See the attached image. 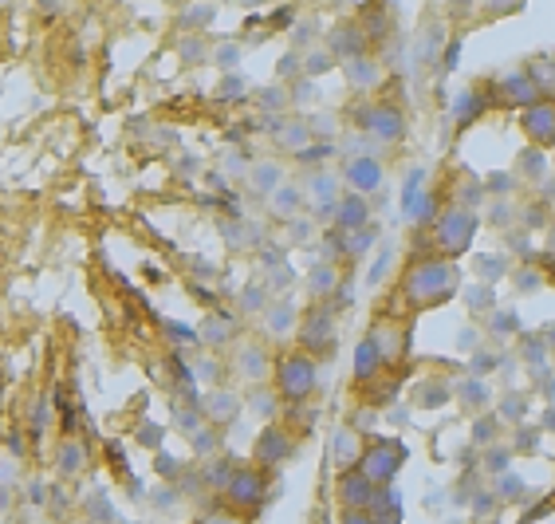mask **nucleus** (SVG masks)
Wrapping results in <instances>:
<instances>
[{
	"instance_id": "obj_1",
	"label": "nucleus",
	"mask_w": 555,
	"mask_h": 524,
	"mask_svg": "<svg viewBox=\"0 0 555 524\" xmlns=\"http://www.w3.org/2000/svg\"><path fill=\"white\" fill-rule=\"evenodd\" d=\"M457 264L441 261V256H430V261H414L410 272L402 280V292L414 308H433V304H445L453 292H457Z\"/></svg>"
},
{
	"instance_id": "obj_2",
	"label": "nucleus",
	"mask_w": 555,
	"mask_h": 524,
	"mask_svg": "<svg viewBox=\"0 0 555 524\" xmlns=\"http://www.w3.org/2000/svg\"><path fill=\"white\" fill-rule=\"evenodd\" d=\"M272 391L276 399L300 402L315 391V363L307 355H280L272 363Z\"/></svg>"
},
{
	"instance_id": "obj_3",
	"label": "nucleus",
	"mask_w": 555,
	"mask_h": 524,
	"mask_svg": "<svg viewBox=\"0 0 555 524\" xmlns=\"http://www.w3.org/2000/svg\"><path fill=\"white\" fill-rule=\"evenodd\" d=\"M473 233H477V217L469 210H457V205L433 221V245H438V253H445V261H457L473 245Z\"/></svg>"
},
{
	"instance_id": "obj_4",
	"label": "nucleus",
	"mask_w": 555,
	"mask_h": 524,
	"mask_svg": "<svg viewBox=\"0 0 555 524\" xmlns=\"http://www.w3.org/2000/svg\"><path fill=\"white\" fill-rule=\"evenodd\" d=\"M402 461H406V446H398L394 438H379L374 446L363 450L359 473H363L366 481H371L374 489H386V485L394 481V473L402 469Z\"/></svg>"
},
{
	"instance_id": "obj_5",
	"label": "nucleus",
	"mask_w": 555,
	"mask_h": 524,
	"mask_svg": "<svg viewBox=\"0 0 555 524\" xmlns=\"http://www.w3.org/2000/svg\"><path fill=\"white\" fill-rule=\"evenodd\" d=\"M225 501H229L233 512H256L269 501V473L260 466H244L233 473L229 489H225Z\"/></svg>"
},
{
	"instance_id": "obj_6",
	"label": "nucleus",
	"mask_w": 555,
	"mask_h": 524,
	"mask_svg": "<svg viewBox=\"0 0 555 524\" xmlns=\"http://www.w3.org/2000/svg\"><path fill=\"white\" fill-rule=\"evenodd\" d=\"M524 134L536 146H555V99H536L520 118Z\"/></svg>"
},
{
	"instance_id": "obj_7",
	"label": "nucleus",
	"mask_w": 555,
	"mask_h": 524,
	"mask_svg": "<svg viewBox=\"0 0 555 524\" xmlns=\"http://www.w3.org/2000/svg\"><path fill=\"white\" fill-rule=\"evenodd\" d=\"M363 131L366 134H374V138H382V142H398V138L406 134V118L398 107H390V103H374L371 111L363 115Z\"/></svg>"
},
{
	"instance_id": "obj_8",
	"label": "nucleus",
	"mask_w": 555,
	"mask_h": 524,
	"mask_svg": "<svg viewBox=\"0 0 555 524\" xmlns=\"http://www.w3.org/2000/svg\"><path fill=\"white\" fill-rule=\"evenodd\" d=\"M343 177H346V185H351V193H374L382 185V162L379 158H366V154H359V158H351V162L343 166Z\"/></svg>"
},
{
	"instance_id": "obj_9",
	"label": "nucleus",
	"mask_w": 555,
	"mask_h": 524,
	"mask_svg": "<svg viewBox=\"0 0 555 524\" xmlns=\"http://www.w3.org/2000/svg\"><path fill=\"white\" fill-rule=\"evenodd\" d=\"M201 414H205V422H209L213 430L233 426V422L241 418V399H236L233 391H209L201 399Z\"/></svg>"
},
{
	"instance_id": "obj_10",
	"label": "nucleus",
	"mask_w": 555,
	"mask_h": 524,
	"mask_svg": "<svg viewBox=\"0 0 555 524\" xmlns=\"http://www.w3.org/2000/svg\"><path fill=\"white\" fill-rule=\"evenodd\" d=\"M327 52H331V59H343V64H351V59L366 56V32L363 24H339L331 32V39H327Z\"/></svg>"
},
{
	"instance_id": "obj_11",
	"label": "nucleus",
	"mask_w": 555,
	"mask_h": 524,
	"mask_svg": "<svg viewBox=\"0 0 555 524\" xmlns=\"http://www.w3.org/2000/svg\"><path fill=\"white\" fill-rule=\"evenodd\" d=\"M233 371L241 374V379H249V382L260 387V382L269 379V371H272V359H269V351L264 348L244 343V348H236V355H233Z\"/></svg>"
},
{
	"instance_id": "obj_12",
	"label": "nucleus",
	"mask_w": 555,
	"mask_h": 524,
	"mask_svg": "<svg viewBox=\"0 0 555 524\" xmlns=\"http://www.w3.org/2000/svg\"><path fill=\"white\" fill-rule=\"evenodd\" d=\"M287 453H292V438H287L280 426H269L260 434V442H256L252 458H256V466L260 469H272V466H280Z\"/></svg>"
},
{
	"instance_id": "obj_13",
	"label": "nucleus",
	"mask_w": 555,
	"mask_h": 524,
	"mask_svg": "<svg viewBox=\"0 0 555 524\" xmlns=\"http://www.w3.org/2000/svg\"><path fill=\"white\" fill-rule=\"evenodd\" d=\"M335 339V320L327 308H312L300 323V343L303 348H331Z\"/></svg>"
},
{
	"instance_id": "obj_14",
	"label": "nucleus",
	"mask_w": 555,
	"mask_h": 524,
	"mask_svg": "<svg viewBox=\"0 0 555 524\" xmlns=\"http://www.w3.org/2000/svg\"><path fill=\"white\" fill-rule=\"evenodd\" d=\"M366 221H371V205H366V197L346 190L339 197V205H335V225H339L343 233H359V229H366Z\"/></svg>"
},
{
	"instance_id": "obj_15",
	"label": "nucleus",
	"mask_w": 555,
	"mask_h": 524,
	"mask_svg": "<svg viewBox=\"0 0 555 524\" xmlns=\"http://www.w3.org/2000/svg\"><path fill=\"white\" fill-rule=\"evenodd\" d=\"M335 493H339V501H343V512H354V509H366V505H371L374 485L363 477L359 469H346L343 477H339V485H335Z\"/></svg>"
},
{
	"instance_id": "obj_16",
	"label": "nucleus",
	"mask_w": 555,
	"mask_h": 524,
	"mask_svg": "<svg viewBox=\"0 0 555 524\" xmlns=\"http://www.w3.org/2000/svg\"><path fill=\"white\" fill-rule=\"evenodd\" d=\"M236 335V323H233V315H225V312H217V315H205V323L197 328V343L201 348H213V351H221L225 343H229Z\"/></svg>"
},
{
	"instance_id": "obj_17",
	"label": "nucleus",
	"mask_w": 555,
	"mask_h": 524,
	"mask_svg": "<svg viewBox=\"0 0 555 524\" xmlns=\"http://www.w3.org/2000/svg\"><path fill=\"white\" fill-rule=\"evenodd\" d=\"M56 469H59V477H64V481L83 477V473H87V450L79 446L75 438L59 442V450H56Z\"/></svg>"
},
{
	"instance_id": "obj_18",
	"label": "nucleus",
	"mask_w": 555,
	"mask_h": 524,
	"mask_svg": "<svg viewBox=\"0 0 555 524\" xmlns=\"http://www.w3.org/2000/svg\"><path fill=\"white\" fill-rule=\"evenodd\" d=\"M331 458H335V466H343V469H351V466H359V458H363V438L354 430H335V438H331Z\"/></svg>"
},
{
	"instance_id": "obj_19",
	"label": "nucleus",
	"mask_w": 555,
	"mask_h": 524,
	"mask_svg": "<svg viewBox=\"0 0 555 524\" xmlns=\"http://www.w3.org/2000/svg\"><path fill=\"white\" fill-rule=\"evenodd\" d=\"M366 512H371L374 524H398V520H402L398 493H394L390 485H386V489H374V497H371V505H366Z\"/></svg>"
},
{
	"instance_id": "obj_20",
	"label": "nucleus",
	"mask_w": 555,
	"mask_h": 524,
	"mask_svg": "<svg viewBox=\"0 0 555 524\" xmlns=\"http://www.w3.org/2000/svg\"><path fill=\"white\" fill-rule=\"evenodd\" d=\"M379 363H382V343H379V335H371V339H363L359 348H354V374L371 379V374L379 371Z\"/></svg>"
},
{
	"instance_id": "obj_21",
	"label": "nucleus",
	"mask_w": 555,
	"mask_h": 524,
	"mask_svg": "<svg viewBox=\"0 0 555 524\" xmlns=\"http://www.w3.org/2000/svg\"><path fill=\"white\" fill-rule=\"evenodd\" d=\"M233 473H236V466H233L229 458H209V461L201 466V481H205V489L221 493V489H229Z\"/></svg>"
},
{
	"instance_id": "obj_22",
	"label": "nucleus",
	"mask_w": 555,
	"mask_h": 524,
	"mask_svg": "<svg viewBox=\"0 0 555 524\" xmlns=\"http://www.w3.org/2000/svg\"><path fill=\"white\" fill-rule=\"evenodd\" d=\"M174 426L182 430V434H197L205 426V414H201V402H185V399H177L174 402Z\"/></svg>"
},
{
	"instance_id": "obj_23",
	"label": "nucleus",
	"mask_w": 555,
	"mask_h": 524,
	"mask_svg": "<svg viewBox=\"0 0 555 524\" xmlns=\"http://www.w3.org/2000/svg\"><path fill=\"white\" fill-rule=\"evenodd\" d=\"M346 79H351V87L366 91V87L379 83V64H374V59H366V56L351 59V64H346Z\"/></svg>"
},
{
	"instance_id": "obj_24",
	"label": "nucleus",
	"mask_w": 555,
	"mask_h": 524,
	"mask_svg": "<svg viewBox=\"0 0 555 524\" xmlns=\"http://www.w3.org/2000/svg\"><path fill=\"white\" fill-rule=\"evenodd\" d=\"M335 280H339L335 264H320V269H312V276H307V292H312V300H327V296L335 292Z\"/></svg>"
},
{
	"instance_id": "obj_25",
	"label": "nucleus",
	"mask_w": 555,
	"mask_h": 524,
	"mask_svg": "<svg viewBox=\"0 0 555 524\" xmlns=\"http://www.w3.org/2000/svg\"><path fill=\"white\" fill-rule=\"evenodd\" d=\"M536 95H540V83H532L528 75H512V79H504V99L508 103H536Z\"/></svg>"
},
{
	"instance_id": "obj_26",
	"label": "nucleus",
	"mask_w": 555,
	"mask_h": 524,
	"mask_svg": "<svg viewBox=\"0 0 555 524\" xmlns=\"http://www.w3.org/2000/svg\"><path fill=\"white\" fill-rule=\"evenodd\" d=\"M284 126H287V131H276V142L300 154L307 146V138H312V126H307V123H284Z\"/></svg>"
},
{
	"instance_id": "obj_27",
	"label": "nucleus",
	"mask_w": 555,
	"mask_h": 524,
	"mask_svg": "<svg viewBox=\"0 0 555 524\" xmlns=\"http://www.w3.org/2000/svg\"><path fill=\"white\" fill-rule=\"evenodd\" d=\"M177 52H182L185 64H205V59H209V44H205L201 32H190L182 44H177Z\"/></svg>"
},
{
	"instance_id": "obj_28",
	"label": "nucleus",
	"mask_w": 555,
	"mask_h": 524,
	"mask_svg": "<svg viewBox=\"0 0 555 524\" xmlns=\"http://www.w3.org/2000/svg\"><path fill=\"white\" fill-rule=\"evenodd\" d=\"M252 190H260V193H272L276 185H284L280 182V166H272V162H260V166H252Z\"/></svg>"
},
{
	"instance_id": "obj_29",
	"label": "nucleus",
	"mask_w": 555,
	"mask_h": 524,
	"mask_svg": "<svg viewBox=\"0 0 555 524\" xmlns=\"http://www.w3.org/2000/svg\"><path fill=\"white\" fill-rule=\"evenodd\" d=\"M303 205V193L295 185H276L272 190V213H295Z\"/></svg>"
},
{
	"instance_id": "obj_30",
	"label": "nucleus",
	"mask_w": 555,
	"mask_h": 524,
	"mask_svg": "<svg viewBox=\"0 0 555 524\" xmlns=\"http://www.w3.org/2000/svg\"><path fill=\"white\" fill-rule=\"evenodd\" d=\"M87 517H91L95 524H115V509H111V501H107V493H91L87 497Z\"/></svg>"
},
{
	"instance_id": "obj_31",
	"label": "nucleus",
	"mask_w": 555,
	"mask_h": 524,
	"mask_svg": "<svg viewBox=\"0 0 555 524\" xmlns=\"http://www.w3.org/2000/svg\"><path fill=\"white\" fill-rule=\"evenodd\" d=\"M269 328H272V335L295 328V308H292V304H272V308H269Z\"/></svg>"
},
{
	"instance_id": "obj_32",
	"label": "nucleus",
	"mask_w": 555,
	"mask_h": 524,
	"mask_svg": "<svg viewBox=\"0 0 555 524\" xmlns=\"http://www.w3.org/2000/svg\"><path fill=\"white\" fill-rule=\"evenodd\" d=\"M190 446H193V453H201V458H217V430L205 422L197 434H190Z\"/></svg>"
},
{
	"instance_id": "obj_33",
	"label": "nucleus",
	"mask_w": 555,
	"mask_h": 524,
	"mask_svg": "<svg viewBox=\"0 0 555 524\" xmlns=\"http://www.w3.org/2000/svg\"><path fill=\"white\" fill-rule=\"evenodd\" d=\"M371 245H374V229H371V225L359 229V233H343V253H351V256H363Z\"/></svg>"
},
{
	"instance_id": "obj_34",
	"label": "nucleus",
	"mask_w": 555,
	"mask_h": 524,
	"mask_svg": "<svg viewBox=\"0 0 555 524\" xmlns=\"http://www.w3.org/2000/svg\"><path fill=\"white\" fill-rule=\"evenodd\" d=\"M331 64H335L331 52H312L307 56V64H303V75H323Z\"/></svg>"
},
{
	"instance_id": "obj_35",
	"label": "nucleus",
	"mask_w": 555,
	"mask_h": 524,
	"mask_svg": "<svg viewBox=\"0 0 555 524\" xmlns=\"http://www.w3.org/2000/svg\"><path fill=\"white\" fill-rule=\"evenodd\" d=\"M166 328V335H170V339H177V343H197V331H190L185 328V323H174V320H158Z\"/></svg>"
},
{
	"instance_id": "obj_36",
	"label": "nucleus",
	"mask_w": 555,
	"mask_h": 524,
	"mask_svg": "<svg viewBox=\"0 0 555 524\" xmlns=\"http://www.w3.org/2000/svg\"><path fill=\"white\" fill-rule=\"evenodd\" d=\"M177 485H162V489H154V505L162 509V512H170V509H177Z\"/></svg>"
},
{
	"instance_id": "obj_37",
	"label": "nucleus",
	"mask_w": 555,
	"mask_h": 524,
	"mask_svg": "<svg viewBox=\"0 0 555 524\" xmlns=\"http://www.w3.org/2000/svg\"><path fill=\"white\" fill-rule=\"evenodd\" d=\"M264 304H269V292H264V288H244V296H241V308L244 312H260Z\"/></svg>"
},
{
	"instance_id": "obj_38",
	"label": "nucleus",
	"mask_w": 555,
	"mask_h": 524,
	"mask_svg": "<svg viewBox=\"0 0 555 524\" xmlns=\"http://www.w3.org/2000/svg\"><path fill=\"white\" fill-rule=\"evenodd\" d=\"M213 59L225 67V72H233V67H236V59H241V47H236V44H221V47H217V52H213Z\"/></svg>"
},
{
	"instance_id": "obj_39",
	"label": "nucleus",
	"mask_w": 555,
	"mask_h": 524,
	"mask_svg": "<svg viewBox=\"0 0 555 524\" xmlns=\"http://www.w3.org/2000/svg\"><path fill=\"white\" fill-rule=\"evenodd\" d=\"M138 438H142V446L162 450V426H154V422H142V426H138Z\"/></svg>"
},
{
	"instance_id": "obj_40",
	"label": "nucleus",
	"mask_w": 555,
	"mask_h": 524,
	"mask_svg": "<svg viewBox=\"0 0 555 524\" xmlns=\"http://www.w3.org/2000/svg\"><path fill=\"white\" fill-rule=\"evenodd\" d=\"M241 91H244V79L241 75H225V83L217 87V95H221V99H241Z\"/></svg>"
},
{
	"instance_id": "obj_41",
	"label": "nucleus",
	"mask_w": 555,
	"mask_h": 524,
	"mask_svg": "<svg viewBox=\"0 0 555 524\" xmlns=\"http://www.w3.org/2000/svg\"><path fill=\"white\" fill-rule=\"evenodd\" d=\"M154 469H158V477H162V481H174L177 477V461L170 458V453H158Z\"/></svg>"
},
{
	"instance_id": "obj_42",
	"label": "nucleus",
	"mask_w": 555,
	"mask_h": 524,
	"mask_svg": "<svg viewBox=\"0 0 555 524\" xmlns=\"http://www.w3.org/2000/svg\"><path fill=\"white\" fill-rule=\"evenodd\" d=\"M249 402H256V414H272V407H276V391L269 394V391H260V387H256Z\"/></svg>"
},
{
	"instance_id": "obj_43",
	"label": "nucleus",
	"mask_w": 555,
	"mask_h": 524,
	"mask_svg": "<svg viewBox=\"0 0 555 524\" xmlns=\"http://www.w3.org/2000/svg\"><path fill=\"white\" fill-rule=\"evenodd\" d=\"M481 107H484V103H481V95H473V91L465 95V99H461V123H469V115L477 118V115H481Z\"/></svg>"
},
{
	"instance_id": "obj_44",
	"label": "nucleus",
	"mask_w": 555,
	"mask_h": 524,
	"mask_svg": "<svg viewBox=\"0 0 555 524\" xmlns=\"http://www.w3.org/2000/svg\"><path fill=\"white\" fill-rule=\"evenodd\" d=\"M185 20L201 28V24H209V20H213V8H185Z\"/></svg>"
},
{
	"instance_id": "obj_45",
	"label": "nucleus",
	"mask_w": 555,
	"mask_h": 524,
	"mask_svg": "<svg viewBox=\"0 0 555 524\" xmlns=\"http://www.w3.org/2000/svg\"><path fill=\"white\" fill-rule=\"evenodd\" d=\"M280 103H287V91L280 95V91H276V87H269V91H260V107H269V111H272V107H280Z\"/></svg>"
},
{
	"instance_id": "obj_46",
	"label": "nucleus",
	"mask_w": 555,
	"mask_h": 524,
	"mask_svg": "<svg viewBox=\"0 0 555 524\" xmlns=\"http://www.w3.org/2000/svg\"><path fill=\"white\" fill-rule=\"evenodd\" d=\"M339 524H374V520H371V512L366 509H354V512H343Z\"/></svg>"
},
{
	"instance_id": "obj_47",
	"label": "nucleus",
	"mask_w": 555,
	"mask_h": 524,
	"mask_svg": "<svg viewBox=\"0 0 555 524\" xmlns=\"http://www.w3.org/2000/svg\"><path fill=\"white\" fill-rule=\"evenodd\" d=\"M47 418H52V410H47V402H39V407H36V418H32V430H44Z\"/></svg>"
},
{
	"instance_id": "obj_48",
	"label": "nucleus",
	"mask_w": 555,
	"mask_h": 524,
	"mask_svg": "<svg viewBox=\"0 0 555 524\" xmlns=\"http://www.w3.org/2000/svg\"><path fill=\"white\" fill-rule=\"evenodd\" d=\"M295 72H300V67H295V56H287V59H280V75H287V79H292Z\"/></svg>"
},
{
	"instance_id": "obj_49",
	"label": "nucleus",
	"mask_w": 555,
	"mask_h": 524,
	"mask_svg": "<svg viewBox=\"0 0 555 524\" xmlns=\"http://www.w3.org/2000/svg\"><path fill=\"white\" fill-rule=\"evenodd\" d=\"M205 524H236L233 517H221V512H213V517H205Z\"/></svg>"
},
{
	"instance_id": "obj_50",
	"label": "nucleus",
	"mask_w": 555,
	"mask_h": 524,
	"mask_svg": "<svg viewBox=\"0 0 555 524\" xmlns=\"http://www.w3.org/2000/svg\"><path fill=\"white\" fill-rule=\"evenodd\" d=\"M0 512H8V489H0Z\"/></svg>"
},
{
	"instance_id": "obj_51",
	"label": "nucleus",
	"mask_w": 555,
	"mask_h": 524,
	"mask_svg": "<svg viewBox=\"0 0 555 524\" xmlns=\"http://www.w3.org/2000/svg\"><path fill=\"white\" fill-rule=\"evenodd\" d=\"M44 524H56V520H44Z\"/></svg>"
},
{
	"instance_id": "obj_52",
	"label": "nucleus",
	"mask_w": 555,
	"mask_h": 524,
	"mask_svg": "<svg viewBox=\"0 0 555 524\" xmlns=\"http://www.w3.org/2000/svg\"><path fill=\"white\" fill-rule=\"evenodd\" d=\"M115 524H123V520H115Z\"/></svg>"
}]
</instances>
